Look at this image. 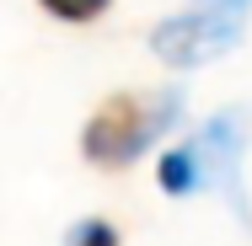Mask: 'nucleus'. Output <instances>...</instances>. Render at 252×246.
Instances as JSON below:
<instances>
[{
  "label": "nucleus",
  "mask_w": 252,
  "mask_h": 246,
  "mask_svg": "<svg viewBox=\"0 0 252 246\" xmlns=\"http://www.w3.org/2000/svg\"><path fill=\"white\" fill-rule=\"evenodd\" d=\"M177 118H183V97H177V91H151V97L118 91V97H107L97 112L86 118L81 155H86L92 166H107V171L134 166Z\"/></svg>",
  "instance_id": "1"
},
{
  "label": "nucleus",
  "mask_w": 252,
  "mask_h": 246,
  "mask_svg": "<svg viewBox=\"0 0 252 246\" xmlns=\"http://www.w3.org/2000/svg\"><path fill=\"white\" fill-rule=\"evenodd\" d=\"M242 27H247V11L220 5V0H193L188 11L166 16L151 32V49H156V59H166V64H177V70H193L204 59L231 54L242 43Z\"/></svg>",
  "instance_id": "2"
},
{
  "label": "nucleus",
  "mask_w": 252,
  "mask_h": 246,
  "mask_svg": "<svg viewBox=\"0 0 252 246\" xmlns=\"http://www.w3.org/2000/svg\"><path fill=\"white\" fill-rule=\"evenodd\" d=\"M242 155H247V112L225 107L199 129L193 161H199V182L220 188L231 198V209H242Z\"/></svg>",
  "instance_id": "3"
},
{
  "label": "nucleus",
  "mask_w": 252,
  "mask_h": 246,
  "mask_svg": "<svg viewBox=\"0 0 252 246\" xmlns=\"http://www.w3.org/2000/svg\"><path fill=\"white\" fill-rule=\"evenodd\" d=\"M156 177H161V193H172V198H188L193 188H204L199 182V161H193V145L166 150L161 166H156Z\"/></svg>",
  "instance_id": "4"
},
{
  "label": "nucleus",
  "mask_w": 252,
  "mask_h": 246,
  "mask_svg": "<svg viewBox=\"0 0 252 246\" xmlns=\"http://www.w3.org/2000/svg\"><path fill=\"white\" fill-rule=\"evenodd\" d=\"M43 11H49L54 22H70V27H86V22H97L102 11L113 5V0H38Z\"/></svg>",
  "instance_id": "5"
},
{
  "label": "nucleus",
  "mask_w": 252,
  "mask_h": 246,
  "mask_svg": "<svg viewBox=\"0 0 252 246\" xmlns=\"http://www.w3.org/2000/svg\"><path fill=\"white\" fill-rule=\"evenodd\" d=\"M70 246H118V230L107 219H81L75 236H70Z\"/></svg>",
  "instance_id": "6"
}]
</instances>
